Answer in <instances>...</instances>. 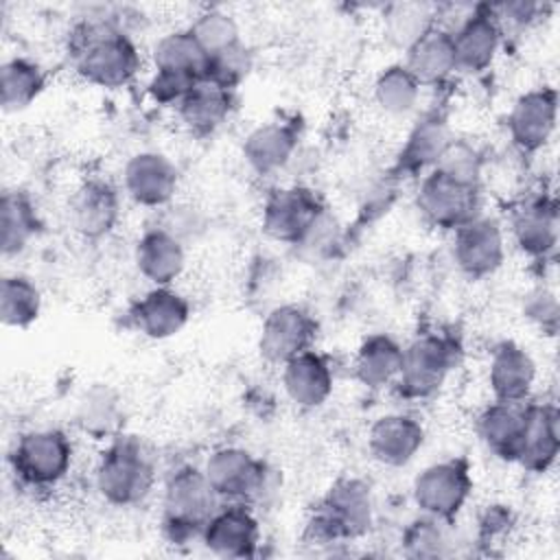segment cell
<instances>
[{
  "mask_svg": "<svg viewBox=\"0 0 560 560\" xmlns=\"http://www.w3.org/2000/svg\"><path fill=\"white\" fill-rule=\"evenodd\" d=\"M70 46L79 77L107 90L131 83L142 63L136 44L107 22L81 24Z\"/></svg>",
  "mask_w": 560,
  "mask_h": 560,
  "instance_id": "cell-1",
  "label": "cell"
},
{
  "mask_svg": "<svg viewBox=\"0 0 560 560\" xmlns=\"http://www.w3.org/2000/svg\"><path fill=\"white\" fill-rule=\"evenodd\" d=\"M94 483L109 505L129 508L149 497L155 483V468L138 440L116 435L98 457Z\"/></svg>",
  "mask_w": 560,
  "mask_h": 560,
  "instance_id": "cell-2",
  "label": "cell"
},
{
  "mask_svg": "<svg viewBox=\"0 0 560 560\" xmlns=\"http://www.w3.org/2000/svg\"><path fill=\"white\" fill-rule=\"evenodd\" d=\"M374 521L372 490L363 479L343 477L313 508L306 532L317 542L354 540L368 534Z\"/></svg>",
  "mask_w": 560,
  "mask_h": 560,
  "instance_id": "cell-3",
  "label": "cell"
},
{
  "mask_svg": "<svg viewBox=\"0 0 560 560\" xmlns=\"http://www.w3.org/2000/svg\"><path fill=\"white\" fill-rule=\"evenodd\" d=\"M221 499L206 479L203 468L182 466L171 472L164 486L162 525L171 542L201 538L210 516L219 510Z\"/></svg>",
  "mask_w": 560,
  "mask_h": 560,
  "instance_id": "cell-4",
  "label": "cell"
},
{
  "mask_svg": "<svg viewBox=\"0 0 560 560\" xmlns=\"http://www.w3.org/2000/svg\"><path fill=\"white\" fill-rule=\"evenodd\" d=\"M459 343L453 337L427 332L413 339L402 354V368L396 378L400 396L422 400L433 396L459 363Z\"/></svg>",
  "mask_w": 560,
  "mask_h": 560,
  "instance_id": "cell-5",
  "label": "cell"
},
{
  "mask_svg": "<svg viewBox=\"0 0 560 560\" xmlns=\"http://www.w3.org/2000/svg\"><path fill=\"white\" fill-rule=\"evenodd\" d=\"M72 442L59 429H35L22 433L9 455L20 481L48 488L61 481L72 466Z\"/></svg>",
  "mask_w": 560,
  "mask_h": 560,
  "instance_id": "cell-6",
  "label": "cell"
},
{
  "mask_svg": "<svg viewBox=\"0 0 560 560\" xmlns=\"http://www.w3.org/2000/svg\"><path fill=\"white\" fill-rule=\"evenodd\" d=\"M472 492L470 466L462 457H451L427 466L411 486V497L420 514L451 523Z\"/></svg>",
  "mask_w": 560,
  "mask_h": 560,
  "instance_id": "cell-7",
  "label": "cell"
},
{
  "mask_svg": "<svg viewBox=\"0 0 560 560\" xmlns=\"http://www.w3.org/2000/svg\"><path fill=\"white\" fill-rule=\"evenodd\" d=\"M326 217V206L306 186L276 188L262 206V230L269 238L304 245L317 223Z\"/></svg>",
  "mask_w": 560,
  "mask_h": 560,
  "instance_id": "cell-8",
  "label": "cell"
},
{
  "mask_svg": "<svg viewBox=\"0 0 560 560\" xmlns=\"http://www.w3.org/2000/svg\"><path fill=\"white\" fill-rule=\"evenodd\" d=\"M416 203L427 223L455 232L479 214V186L455 182L431 168L422 175Z\"/></svg>",
  "mask_w": 560,
  "mask_h": 560,
  "instance_id": "cell-9",
  "label": "cell"
},
{
  "mask_svg": "<svg viewBox=\"0 0 560 560\" xmlns=\"http://www.w3.org/2000/svg\"><path fill=\"white\" fill-rule=\"evenodd\" d=\"M203 472L217 497L228 503H249L262 492L267 481L265 464L241 446L212 451Z\"/></svg>",
  "mask_w": 560,
  "mask_h": 560,
  "instance_id": "cell-10",
  "label": "cell"
},
{
  "mask_svg": "<svg viewBox=\"0 0 560 560\" xmlns=\"http://www.w3.org/2000/svg\"><path fill=\"white\" fill-rule=\"evenodd\" d=\"M317 339L315 317L300 304H282L267 313L258 335V352L267 363L284 365L313 348Z\"/></svg>",
  "mask_w": 560,
  "mask_h": 560,
  "instance_id": "cell-11",
  "label": "cell"
},
{
  "mask_svg": "<svg viewBox=\"0 0 560 560\" xmlns=\"http://www.w3.org/2000/svg\"><path fill=\"white\" fill-rule=\"evenodd\" d=\"M505 258V236L499 221L477 214L453 232V260L470 280L492 276Z\"/></svg>",
  "mask_w": 560,
  "mask_h": 560,
  "instance_id": "cell-12",
  "label": "cell"
},
{
  "mask_svg": "<svg viewBox=\"0 0 560 560\" xmlns=\"http://www.w3.org/2000/svg\"><path fill=\"white\" fill-rule=\"evenodd\" d=\"M558 94L542 85L521 94L508 114V133L523 153L540 151L556 131Z\"/></svg>",
  "mask_w": 560,
  "mask_h": 560,
  "instance_id": "cell-13",
  "label": "cell"
},
{
  "mask_svg": "<svg viewBox=\"0 0 560 560\" xmlns=\"http://www.w3.org/2000/svg\"><path fill=\"white\" fill-rule=\"evenodd\" d=\"M125 192L142 208L171 206L179 173L177 166L160 151H140L131 155L122 168Z\"/></svg>",
  "mask_w": 560,
  "mask_h": 560,
  "instance_id": "cell-14",
  "label": "cell"
},
{
  "mask_svg": "<svg viewBox=\"0 0 560 560\" xmlns=\"http://www.w3.org/2000/svg\"><path fill=\"white\" fill-rule=\"evenodd\" d=\"M201 542L219 558H249L260 542L258 518L247 503L219 505L201 532Z\"/></svg>",
  "mask_w": 560,
  "mask_h": 560,
  "instance_id": "cell-15",
  "label": "cell"
},
{
  "mask_svg": "<svg viewBox=\"0 0 560 560\" xmlns=\"http://www.w3.org/2000/svg\"><path fill=\"white\" fill-rule=\"evenodd\" d=\"M455 66L462 72L477 74L492 66L501 46V24L492 7H477L451 31Z\"/></svg>",
  "mask_w": 560,
  "mask_h": 560,
  "instance_id": "cell-16",
  "label": "cell"
},
{
  "mask_svg": "<svg viewBox=\"0 0 560 560\" xmlns=\"http://www.w3.org/2000/svg\"><path fill=\"white\" fill-rule=\"evenodd\" d=\"M133 328L155 341L177 335L190 319V302L171 287H153L129 308Z\"/></svg>",
  "mask_w": 560,
  "mask_h": 560,
  "instance_id": "cell-17",
  "label": "cell"
},
{
  "mask_svg": "<svg viewBox=\"0 0 560 560\" xmlns=\"http://www.w3.org/2000/svg\"><path fill=\"white\" fill-rule=\"evenodd\" d=\"M424 444V427L409 413H385L368 431L370 455L389 468L407 466Z\"/></svg>",
  "mask_w": 560,
  "mask_h": 560,
  "instance_id": "cell-18",
  "label": "cell"
},
{
  "mask_svg": "<svg viewBox=\"0 0 560 560\" xmlns=\"http://www.w3.org/2000/svg\"><path fill=\"white\" fill-rule=\"evenodd\" d=\"M120 219L118 190L105 179H90L77 188L70 201L72 228L90 241L107 236Z\"/></svg>",
  "mask_w": 560,
  "mask_h": 560,
  "instance_id": "cell-19",
  "label": "cell"
},
{
  "mask_svg": "<svg viewBox=\"0 0 560 560\" xmlns=\"http://www.w3.org/2000/svg\"><path fill=\"white\" fill-rule=\"evenodd\" d=\"M133 262L138 273L153 287H171L186 267V245L164 228L153 225L138 238Z\"/></svg>",
  "mask_w": 560,
  "mask_h": 560,
  "instance_id": "cell-20",
  "label": "cell"
},
{
  "mask_svg": "<svg viewBox=\"0 0 560 560\" xmlns=\"http://www.w3.org/2000/svg\"><path fill=\"white\" fill-rule=\"evenodd\" d=\"M335 376L324 354L313 348L282 365V387L287 398L300 409H317L332 394Z\"/></svg>",
  "mask_w": 560,
  "mask_h": 560,
  "instance_id": "cell-21",
  "label": "cell"
},
{
  "mask_svg": "<svg viewBox=\"0 0 560 560\" xmlns=\"http://www.w3.org/2000/svg\"><path fill=\"white\" fill-rule=\"evenodd\" d=\"M536 383V363L532 354L514 341H503L492 350L488 365V385L494 400L525 402Z\"/></svg>",
  "mask_w": 560,
  "mask_h": 560,
  "instance_id": "cell-22",
  "label": "cell"
},
{
  "mask_svg": "<svg viewBox=\"0 0 560 560\" xmlns=\"http://www.w3.org/2000/svg\"><path fill=\"white\" fill-rule=\"evenodd\" d=\"M558 418V409L551 402L525 405V431L516 462L529 472H547L553 466L560 448Z\"/></svg>",
  "mask_w": 560,
  "mask_h": 560,
  "instance_id": "cell-23",
  "label": "cell"
},
{
  "mask_svg": "<svg viewBox=\"0 0 560 560\" xmlns=\"http://www.w3.org/2000/svg\"><path fill=\"white\" fill-rule=\"evenodd\" d=\"M527 402H490L477 416V433L483 446L503 462H516L525 431Z\"/></svg>",
  "mask_w": 560,
  "mask_h": 560,
  "instance_id": "cell-24",
  "label": "cell"
},
{
  "mask_svg": "<svg viewBox=\"0 0 560 560\" xmlns=\"http://www.w3.org/2000/svg\"><path fill=\"white\" fill-rule=\"evenodd\" d=\"M243 160L258 175L282 171L298 151V131L287 122H265L243 140Z\"/></svg>",
  "mask_w": 560,
  "mask_h": 560,
  "instance_id": "cell-25",
  "label": "cell"
},
{
  "mask_svg": "<svg viewBox=\"0 0 560 560\" xmlns=\"http://www.w3.org/2000/svg\"><path fill=\"white\" fill-rule=\"evenodd\" d=\"M405 348L387 332L365 337L354 357V376L368 389L394 385L402 368Z\"/></svg>",
  "mask_w": 560,
  "mask_h": 560,
  "instance_id": "cell-26",
  "label": "cell"
},
{
  "mask_svg": "<svg viewBox=\"0 0 560 560\" xmlns=\"http://www.w3.org/2000/svg\"><path fill=\"white\" fill-rule=\"evenodd\" d=\"M405 68L420 85H435L451 77L455 66V50L451 31L433 26L411 48L405 50Z\"/></svg>",
  "mask_w": 560,
  "mask_h": 560,
  "instance_id": "cell-27",
  "label": "cell"
},
{
  "mask_svg": "<svg viewBox=\"0 0 560 560\" xmlns=\"http://www.w3.org/2000/svg\"><path fill=\"white\" fill-rule=\"evenodd\" d=\"M151 61L155 72L188 81H203L208 68V55L188 28L160 37L151 50Z\"/></svg>",
  "mask_w": 560,
  "mask_h": 560,
  "instance_id": "cell-28",
  "label": "cell"
},
{
  "mask_svg": "<svg viewBox=\"0 0 560 560\" xmlns=\"http://www.w3.org/2000/svg\"><path fill=\"white\" fill-rule=\"evenodd\" d=\"M512 234L518 249L532 258H545L558 243V210L553 201H532L523 206L514 221Z\"/></svg>",
  "mask_w": 560,
  "mask_h": 560,
  "instance_id": "cell-29",
  "label": "cell"
},
{
  "mask_svg": "<svg viewBox=\"0 0 560 560\" xmlns=\"http://www.w3.org/2000/svg\"><path fill=\"white\" fill-rule=\"evenodd\" d=\"M232 92L210 81H199L179 103L177 114L182 122L197 136L217 131L232 112Z\"/></svg>",
  "mask_w": 560,
  "mask_h": 560,
  "instance_id": "cell-30",
  "label": "cell"
},
{
  "mask_svg": "<svg viewBox=\"0 0 560 560\" xmlns=\"http://www.w3.org/2000/svg\"><path fill=\"white\" fill-rule=\"evenodd\" d=\"M448 140L451 136L444 118H440L438 114L424 116L407 136V142L398 155V166L411 175L429 173L435 166Z\"/></svg>",
  "mask_w": 560,
  "mask_h": 560,
  "instance_id": "cell-31",
  "label": "cell"
},
{
  "mask_svg": "<svg viewBox=\"0 0 560 560\" xmlns=\"http://www.w3.org/2000/svg\"><path fill=\"white\" fill-rule=\"evenodd\" d=\"M0 219H2L0 243H2L4 256H15L24 252L42 228L35 203L22 190H7L2 195Z\"/></svg>",
  "mask_w": 560,
  "mask_h": 560,
  "instance_id": "cell-32",
  "label": "cell"
},
{
  "mask_svg": "<svg viewBox=\"0 0 560 560\" xmlns=\"http://www.w3.org/2000/svg\"><path fill=\"white\" fill-rule=\"evenodd\" d=\"M46 74L26 57H11L0 68V103L4 112H22L44 92Z\"/></svg>",
  "mask_w": 560,
  "mask_h": 560,
  "instance_id": "cell-33",
  "label": "cell"
},
{
  "mask_svg": "<svg viewBox=\"0 0 560 560\" xmlns=\"http://www.w3.org/2000/svg\"><path fill=\"white\" fill-rule=\"evenodd\" d=\"M122 420V407L118 394L107 385H94L83 392L77 405V424L94 440L116 438Z\"/></svg>",
  "mask_w": 560,
  "mask_h": 560,
  "instance_id": "cell-34",
  "label": "cell"
},
{
  "mask_svg": "<svg viewBox=\"0 0 560 560\" xmlns=\"http://www.w3.org/2000/svg\"><path fill=\"white\" fill-rule=\"evenodd\" d=\"M435 7L427 2H396L389 4L383 18V35L385 39L398 48H411L424 33H429L435 24Z\"/></svg>",
  "mask_w": 560,
  "mask_h": 560,
  "instance_id": "cell-35",
  "label": "cell"
},
{
  "mask_svg": "<svg viewBox=\"0 0 560 560\" xmlns=\"http://www.w3.org/2000/svg\"><path fill=\"white\" fill-rule=\"evenodd\" d=\"M42 313V293L31 278L11 273L0 284V319L9 328H28Z\"/></svg>",
  "mask_w": 560,
  "mask_h": 560,
  "instance_id": "cell-36",
  "label": "cell"
},
{
  "mask_svg": "<svg viewBox=\"0 0 560 560\" xmlns=\"http://www.w3.org/2000/svg\"><path fill=\"white\" fill-rule=\"evenodd\" d=\"M420 83L405 68V63H392L383 68L374 81V101L389 116L409 114L420 98Z\"/></svg>",
  "mask_w": 560,
  "mask_h": 560,
  "instance_id": "cell-37",
  "label": "cell"
},
{
  "mask_svg": "<svg viewBox=\"0 0 560 560\" xmlns=\"http://www.w3.org/2000/svg\"><path fill=\"white\" fill-rule=\"evenodd\" d=\"M400 542L409 558H442L451 553L446 521L427 514L418 516L405 527Z\"/></svg>",
  "mask_w": 560,
  "mask_h": 560,
  "instance_id": "cell-38",
  "label": "cell"
},
{
  "mask_svg": "<svg viewBox=\"0 0 560 560\" xmlns=\"http://www.w3.org/2000/svg\"><path fill=\"white\" fill-rule=\"evenodd\" d=\"M188 31L192 33V37L197 39V44L203 48L208 57L230 46H236L241 42L236 20L221 9H208L199 13L197 20L188 26Z\"/></svg>",
  "mask_w": 560,
  "mask_h": 560,
  "instance_id": "cell-39",
  "label": "cell"
},
{
  "mask_svg": "<svg viewBox=\"0 0 560 560\" xmlns=\"http://www.w3.org/2000/svg\"><path fill=\"white\" fill-rule=\"evenodd\" d=\"M254 57L252 50L238 42L236 46H230L212 57H208V68L203 81H210L223 90L234 92L252 72Z\"/></svg>",
  "mask_w": 560,
  "mask_h": 560,
  "instance_id": "cell-40",
  "label": "cell"
},
{
  "mask_svg": "<svg viewBox=\"0 0 560 560\" xmlns=\"http://www.w3.org/2000/svg\"><path fill=\"white\" fill-rule=\"evenodd\" d=\"M481 166H483L481 153L472 144H468L466 140L451 138L433 168L455 182H462L468 186H479Z\"/></svg>",
  "mask_w": 560,
  "mask_h": 560,
  "instance_id": "cell-41",
  "label": "cell"
},
{
  "mask_svg": "<svg viewBox=\"0 0 560 560\" xmlns=\"http://www.w3.org/2000/svg\"><path fill=\"white\" fill-rule=\"evenodd\" d=\"M158 225L164 228L168 234H173L175 238H179L186 245V241H190L203 232L206 221L197 208L177 203V206H166V212Z\"/></svg>",
  "mask_w": 560,
  "mask_h": 560,
  "instance_id": "cell-42",
  "label": "cell"
},
{
  "mask_svg": "<svg viewBox=\"0 0 560 560\" xmlns=\"http://www.w3.org/2000/svg\"><path fill=\"white\" fill-rule=\"evenodd\" d=\"M523 313L529 322H534L536 326H540L542 330H549L553 332L556 326H558V300H556V293L540 287V289H534L527 298H525V304H523Z\"/></svg>",
  "mask_w": 560,
  "mask_h": 560,
  "instance_id": "cell-43",
  "label": "cell"
},
{
  "mask_svg": "<svg viewBox=\"0 0 560 560\" xmlns=\"http://www.w3.org/2000/svg\"><path fill=\"white\" fill-rule=\"evenodd\" d=\"M494 15L499 22H510V24H516V26H525L529 24L534 18H536V11H538V4L534 2H505V4H499V7H492Z\"/></svg>",
  "mask_w": 560,
  "mask_h": 560,
  "instance_id": "cell-44",
  "label": "cell"
}]
</instances>
